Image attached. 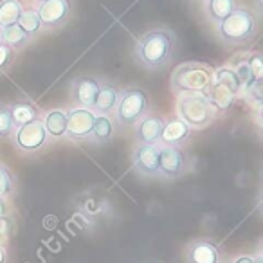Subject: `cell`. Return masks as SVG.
Wrapping results in <instances>:
<instances>
[{"mask_svg": "<svg viewBox=\"0 0 263 263\" xmlns=\"http://www.w3.org/2000/svg\"><path fill=\"white\" fill-rule=\"evenodd\" d=\"M177 36L166 27H154L139 36L136 44V62L146 70H159L173 58Z\"/></svg>", "mask_w": 263, "mask_h": 263, "instance_id": "obj_1", "label": "cell"}, {"mask_svg": "<svg viewBox=\"0 0 263 263\" xmlns=\"http://www.w3.org/2000/svg\"><path fill=\"white\" fill-rule=\"evenodd\" d=\"M216 34L226 45H243L256 34V16L251 9L236 8L216 24Z\"/></svg>", "mask_w": 263, "mask_h": 263, "instance_id": "obj_2", "label": "cell"}, {"mask_svg": "<svg viewBox=\"0 0 263 263\" xmlns=\"http://www.w3.org/2000/svg\"><path fill=\"white\" fill-rule=\"evenodd\" d=\"M215 70L200 62H187L179 65L172 74V90L177 96L202 92L205 94L213 83Z\"/></svg>", "mask_w": 263, "mask_h": 263, "instance_id": "obj_3", "label": "cell"}, {"mask_svg": "<svg viewBox=\"0 0 263 263\" xmlns=\"http://www.w3.org/2000/svg\"><path fill=\"white\" fill-rule=\"evenodd\" d=\"M177 117L184 121L191 130H202L209 126L218 116L215 106L211 105L208 94L193 92V94H180L177 99Z\"/></svg>", "mask_w": 263, "mask_h": 263, "instance_id": "obj_4", "label": "cell"}, {"mask_svg": "<svg viewBox=\"0 0 263 263\" xmlns=\"http://www.w3.org/2000/svg\"><path fill=\"white\" fill-rule=\"evenodd\" d=\"M150 112V96L144 88L128 87L119 92L114 121L116 126H134L141 117Z\"/></svg>", "mask_w": 263, "mask_h": 263, "instance_id": "obj_5", "label": "cell"}, {"mask_svg": "<svg viewBox=\"0 0 263 263\" xmlns=\"http://www.w3.org/2000/svg\"><path fill=\"white\" fill-rule=\"evenodd\" d=\"M11 143L20 154L33 155L36 152H40L49 143V136L44 126V121L38 117V119L31 121V123L16 126L15 132L11 134Z\"/></svg>", "mask_w": 263, "mask_h": 263, "instance_id": "obj_6", "label": "cell"}, {"mask_svg": "<svg viewBox=\"0 0 263 263\" xmlns=\"http://www.w3.org/2000/svg\"><path fill=\"white\" fill-rule=\"evenodd\" d=\"M36 13L44 31H56L67 24L72 13V2L70 0H45L38 2Z\"/></svg>", "mask_w": 263, "mask_h": 263, "instance_id": "obj_7", "label": "cell"}, {"mask_svg": "<svg viewBox=\"0 0 263 263\" xmlns=\"http://www.w3.org/2000/svg\"><path fill=\"white\" fill-rule=\"evenodd\" d=\"M190 170V157L182 146H161L159 175L164 179H180Z\"/></svg>", "mask_w": 263, "mask_h": 263, "instance_id": "obj_8", "label": "cell"}, {"mask_svg": "<svg viewBox=\"0 0 263 263\" xmlns=\"http://www.w3.org/2000/svg\"><path fill=\"white\" fill-rule=\"evenodd\" d=\"M96 117H98V114H96L92 108H81V106H72V108H69L67 110L65 137L70 141L90 139Z\"/></svg>", "mask_w": 263, "mask_h": 263, "instance_id": "obj_9", "label": "cell"}, {"mask_svg": "<svg viewBox=\"0 0 263 263\" xmlns=\"http://www.w3.org/2000/svg\"><path fill=\"white\" fill-rule=\"evenodd\" d=\"M159 152L161 144H137L132 152V164L144 177L159 175Z\"/></svg>", "mask_w": 263, "mask_h": 263, "instance_id": "obj_10", "label": "cell"}, {"mask_svg": "<svg viewBox=\"0 0 263 263\" xmlns=\"http://www.w3.org/2000/svg\"><path fill=\"white\" fill-rule=\"evenodd\" d=\"M164 126V117L157 114H146L134 124V137L137 144H159L161 132Z\"/></svg>", "mask_w": 263, "mask_h": 263, "instance_id": "obj_11", "label": "cell"}, {"mask_svg": "<svg viewBox=\"0 0 263 263\" xmlns=\"http://www.w3.org/2000/svg\"><path fill=\"white\" fill-rule=\"evenodd\" d=\"M99 85H101V81L94 76H78L70 85V98H72L74 106L92 108Z\"/></svg>", "mask_w": 263, "mask_h": 263, "instance_id": "obj_12", "label": "cell"}, {"mask_svg": "<svg viewBox=\"0 0 263 263\" xmlns=\"http://www.w3.org/2000/svg\"><path fill=\"white\" fill-rule=\"evenodd\" d=\"M191 132L193 130L180 117H164V126H162L159 144L161 146H182L191 137Z\"/></svg>", "mask_w": 263, "mask_h": 263, "instance_id": "obj_13", "label": "cell"}, {"mask_svg": "<svg viewBox=\"0 0 263 263\" xmlns=\"http://www.w3.org/2000/svg\"><path fill=\"white\" fill-rule=\"evenodd\" d=\"M220 258H222L220 247L211 240H195L187 245V263H220Z\"/></svg>", "mask_w": 263, "mask_h": 263, "instance_id": "obj_14", "label": "cell"}, {"mask_svg": "<svg viewBox=\"0 0 263 263\" xmlns=\"http://www.w3.org/2000/svg\"><path fill=\"white\" fill-rule=\"evenodd\" d=\"M119 92L121 90L114 83L101 81L98 94H96L94 105H92V110L98 116H114L117 101H119Z\"/></svg>", "mask_w": 263, "mask_h": 263, "instance_id": "obj_15", "label": "cell"}, {"mask_svg": "<svg viewBox=\"0 0 263 263\" xmlns=\"http://www.w3.org/2000/svg\"><path fill=\"white\" fill-rule=\"evenodd\" d=\"M44 126L49 139H63L67 134V110L52 108L44 114Z\"/></svg>", "mask_w": 263, "mask_h": 263, "instance_id": "obj_16", "label": "cell"}, {"mask_svg": "<svg viewBox=\"0 0 263 263\" xmlns=\"http://www.w3.org/2000/svg\"><path fill=\"white\" fill-rule=\"evenodd\" d=\"M116 121L112 116H98L96 117L94 128H92L90 139L94 144H106L116 136Z\"/></svg>", "mask_w": 263, "mask_h": 263, "instance_id": "obj_17", "label": "cell"}, {"mask_svg": "<svg viewBox=\"0 0 263 263\" xmlns=\"http://www.w3.org/2000/svg\"><path fill=\"white\" fill-rule=\"evenodd\" d=\"M236 8H238L236 0H205L204 2V13L209 22L213 24H220Z\"/></svg>", "mask_w": 263, "mask_h": 263, "instance_id": "obj_18", "label": "cell"}, {"mask_svg": "<svg viewBox=\"0 0 263 263\" xmlns=\"http://www.w3.org/2000/svg\"><path fill=\"white\" fill-rule=\"evenodd\" d=\"M9 112H11L13 117V124L16 126H22V124H27L31 121L38 119L40 117V112L38 108L29 101H15V103H8Z\"/></svg>", "mask_w": 263, "mask_h": 263, "instance_id": "obj_19", "label": "cell"}, {"mask_svg": "<svg viewBox=\"0 0 263 263\" xmlns=\"http://www.w3.org/2000/svg\"><path fill=\"white\" fill-rule=\"evenodd\" d=\"M26 4L22 0H0V29L18 24Z\"/></svg>", "mask_w": 263, "mask_h": 263, "instance_id": "obj_20", "label": "cell"}, {"mask_svg": "<svg viewBox=\"0 0 263 263\" xmlns=\"http://www.w3.org/2000/svg\"><path fill=\"white\" fill-rule=\"evenodd\" d=\"M205 94H208L211 105L215 106L216 114L227 112V108L233 105L234 98H236L233 92L227 90L226 87H222V85H218V83H211V87L208 88V92H205Z\"/></svg>", "mask_w": 263, "mask_h": 263, "instance_id": "obj_21", "label": "cell"}, {"mask_svg": "<svg viewBox=\"0 0 263 263\" xmlns=\"http://www.w3.org/2000/svg\"><path fill=\"white\" fill-rule=\"evenodd\" d=\"M0 31H2V40H4V44L9 45L13 51H22L31 42V36L18 26V24L4 27V29H0Z\"/></svg>", "mask_w": 263, "mask_h": 263, "instance_id": "obj_22", "label": "cell"}, {"mask_svg": "<svg viewBox=\"0 0 263 263\" xmlns=\"http://www.w3.org/2000/svg\"><path fill=\"white\" fill-rule=\"evenodd\" d=\"M213 83H218L222 85V87H226L227 90H231L234 96L240 92V88L243 87L240 81V78H238L236 70L233 69V67H220V69L215 70V74H213Z\"/></svg>", "mask_w": 263, "mask_h": 263, "instance_id": "obj_23", "label": "cell"}, {"mask_svg": "<svg viewBox=\"0 0 263 263\" xmlns=\"http://www.w3.org/2000/svg\"><path fill=\"white\" fill-rule=\"evenodd\" d=\"M18 26L22 27L27 34H29L31 40L36 38L38 34L44 31L42 22H40V16H38V13H36V8H26L24 9L22 16H20V20H18Z\"/></svg>", "mask_w": 263, "mask_h": 263, "instance_id": "obj_24", "label": "cell"}, {"mask_svg": "<svg viewBox=\"0 0 263 263\" xmlns=\"http://www.w3.org/2000/svg\"><path fill=\"white\" fill-rule=\"evenodd\" d=\"M15 132V124H13V117L9 112L8 105H0V139L4 137H11V134Z\"/></svg>", "mask_w": 263, "mask_h": 263, "instance_id": "obj_25", "label": "cell"}, {"mask_svg": "<svg viewBox=\"0 0 263 263\" xmlns=\"http://www.w3.org/2000/svg\"><path fill=\"white\" fill-rule=\"evenodd\" d=\"M13 191H15V177L4 164H0V198L9 197Z\"/></svg>", "mask_w": 263, "mask_h": 263, "instance_id": "obj_26", "label": "cell"}, {"mask_svg": "<svg viewBox=\"0 0 263 263\" xmlns=\"http://www.w3.org/2000/svg\"><path fill=\"white\" fill-rule=\"evenodd\" d=\"M15 56H16V51H13L9 45H6V44L0 45V74L8 72L9 67L15 62Z\"/></svg>", "mask_w": 263, "mask_h": 263, "instance_id": "obj_27", "label": "cell"}, {"mask_svg": "<svg viewBox=\"0 0 263 263\" xmlns=\"http://www.w3.org/2000/svg\"><path fill=\"white\" fill-rule=\"evenodd\" d=\"M249 69H251L254 80H261L263 78V54L261 52H252L247 60Z\"/></svg>", "mask_w": 263, "mask_h": 263, "instance_id": "obj_28", "label": "cell"}, {"mask_svg": "<svg viewBox=\"0 0 263 263\" xmlns=\"http://www.w3.org/2000/svg\"><path fill=\"white\" fill-rule=\"evenodd\" d=\"M233 263H256V256H251V254L236 256V258L233 259Z\"/></svg>", "mask_w": 263, "mask_h": 263, "instance_id": "obj_29", "label": "cell"}, {"mask_svg": "<svg viewBox=\"0 0 263 263\" xmlns=\"http://www.w3.org/2000/svg\"><path fill=\"white\" fill-rule=\"evenodd\" d=\"M254 8H256V13L263 18V0H254Z\"/></svg>", "mask_w": 263, "mask_h": 263, "instance_id": "obj_30", "label": "cell"}, {"mask_svg": "<svg viewBox=\"0 0 263 263\" xmlns=\"http://www.w3.org/2000/svg\"><path fill=\"white\" fill-rule=\"evenodd\" d=\"M0 263H8V254H6V249L0 245Z\"/></svg>", "mask_w": 263, "mask_h": 263, "instance_id": "obj_31", "label": "cell"}, {"mask_svg": "<svg viewBox=\"0 0 263 263\" xmlns=\"http://www.w3.org/2000/svg\"><path fill=\"white\" fill-rule=\"evenodd\" d=\"M256 209H258V213L263 216V195L259 197V200H258V205H256Z\"/></svg>", "mask_w": 263, "mask_h": 263, "instance_id": "obj_32", "label": "cell"}, {"mask_svg": "<svg viewBox=\"0 0 263 263\" xmlns=\"http://www.w3.org/2000/svg\"><path fill=\"white\" fill-rule=\"evenodd\" d=\"M258 134H259V137L263 139V119H258Z\"/></svg>", "mask_w": 263, "mask_h": 263, "instance_id": "obj_33", "label": "cell"}, {"mask_svg": "<svg viewBox=\"0 0 263 263\" xmlns=\"http://www.w3.org/2000/svg\"><path fill=\"white\" fill-rule=\"evenodd\" d=\"M256 258L263 261V243H261V247H259V252H258V256H256Z\"/></svg>", "mask_w": 263, "mask_h": 263, "instance_id": "obj_34", "label": "cell"}, {"mask_svg": "<svg viewBox=\"0 0 263 263\" xmlns=\"http://www.w3.org/2000/svg\"><path fill=\"white\" fill-rule=\"evenodd\" d=\"M4 44V40H2V31H0V45Z\"/></svg>", "mask_w": 263, "mask_h": 263, "instance_id": "obj_35", "label": "cell"}, {"mask_svg": "<svg viewBox=\"0 0 263 263\" xmlns=\"http://www.w3.org/2000/svg\"><path fill=\"white\" fill-rule=\"evenodd\" d=\"M22 2H24V4H26V2H34V0H22Z\"/></svg>", "mask_w": 263, "mask_h": 263, "instance_id": "obj_36", "label": "cell"}, {"mask_svg": "<svg viewBox=\"0 0 263 263\" xmlns=\"http://www.w3.org/2000/svg\"><path fill=\"white\" fill-rule=\"evenodd\" d=\"M256 263H263V261H261V259H258V258H256Z\"/></svg>", "mask_w": 263, "mask_h": 263, "instance_id": "obj_37", "label": "cell"}, {"mask_svg": "<svg viewBox=\"0 0 263 263\" xmlns=\"http://www.w3.org/2000/svg\"><path fill=\"white\" fill-rule=\"evenodd\" d=\"M34 2H45V0H34Z\"/></svg>", "mask_w": 263, "mask_h": 263, "instance_id": "obj_38", "label": "cell"}, {"mask_svg": "<svg viewBox=\"0 0 263 263\" xmlns=\"http://www.w3.org/2000/svg\"><path fill=\"white\" fill-rule=\"evenodd\" d=\"M198 2H205V0H198Z\"/></svg>", "mask_w": 263, "mask_h": 263, "instance_id": "obj_39", "label": "cell"}, {"mask_svg": "<svg viewBox=\"0 0 263 263\" xmlns=\"http://www.w3.org/2000/svg\"><path fill=\"white\" fill-rule=\"evenodd\" d=\"M261 179H263V172H261Z\"/></svg>", "mask_w": 263, "mask_h": 263, "instance_id": "obj_40", "label": "cell"}]
</instances>
